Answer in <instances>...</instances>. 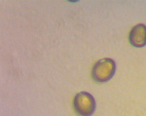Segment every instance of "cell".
Listing matches in <instances>:
<instances>
[{
  "label": "cell",
  "mask_w": 146,
  "mask_h": 116,
  "mask_svg": "<svg viewBox=\"0 0 146 116\" xmlns=\"http://www.w3.org/2000/svg\"><path fill=\"white\" fill-rule=\"evenodd\" d=\"M116 70V65L114 60L106 58L98 60L94 64L91 70V75L96 82L105 83L113 77Z\"/></svg>",
  "instance_id": "1"
},
{
  "label": "cell",
  "mask_w": 146,
  "mask_h": 116,
  "mask_svg": "<svg viewBox=\"0 0 146 116\" xmlns=\"http://www.w3.org/2000/svg\"><path fill=\"white\" fill-rule=\"evenodd\" d=\"M73 106L76 112L80 116H91L96 110V100L91 94L82 91L75 96Z\"/></svg>",
  "instance_id": "2"
},
{
  "label": "cell",
  "mask_w": 146,
  "mask_h": 116,
  "mask_svg": "<svg viewBox=\"0 0 146 116\" xmlns=\"http://www.w3.org/2000/svg\"><path fill=\"white\" fill-rule=\"evenodd\" d=\"M130 44L135 48H142L146 45V26L139 23L135 25L129 34Z\"/></svg>",
  "instance_id": "3"
}]
</instances>
